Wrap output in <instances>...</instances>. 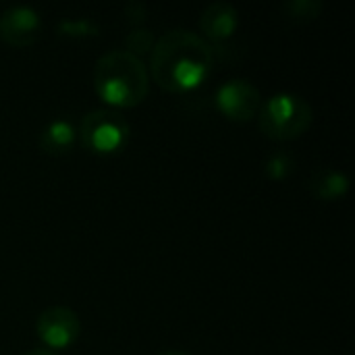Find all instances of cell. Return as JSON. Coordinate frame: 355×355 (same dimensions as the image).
Returning <instances> with one entry per match:
<instances>
[{"mask_svg":"<svg viewBox=\"0 0 355 355\" xmlns=\"http://www.w3.org/2000/svg\"><path fill=\"white\" fill-rule=\"evenodd\" d=\"M94 89L108 106L135 108L150 89L148 69L141 58L125 50L106 52L96 60Z\"/></svg>","mask_w":355,"mask_h":355,"instance_id":"obj_2","label":"cell"},{"mask_svg":"<svg viewBox=\"0 0 355 355\" xmlns=\"http://www.w3.org/2000/svg\"><path fill=\"white\" fill-rule=\"evenodd\" d=\"M42 29V21L35 8L25 4H15L6 8L0 17V37L12 48L31 46Z\"/></svg>","mask_w":355,"mask_h":355,"instance_id":"obj_7","label":"cell"},{"mask_svg":"<svg viewBox=\"0 0 355 355\" xmlns=\"http://www.w3.org/2000/svg\"><path fill=\"white\" fill-rule=\"evenodd\" d=\"M283 8L291 21L306 23V21H314L322 12L324 4L320 0H291Z\"/></svg>","mask_w":355,"mask_h":355,"instance_id":"obj_13","label":"cell"},{"mask_svg":"<svg viewBox=\"0 0 355 355\" xmlns=\"http://www.w3.org/2000/svg\"><path fill=\"white\" fill-rule=\"evenodd\" d=\"M216 108L235 123H248L258 116L262 108L260 89L248 79H229L216 89L214 96Z\"/></svg>","mask_w":355,"mask_h":355,"instance_id":"obj_5","label":"cell"},{"mask_svg":"<svg viewBox=\"0 0 355 355\" xmlns=\"http://www.w3.org/2000/svg\"><path fill=\"white\" fill-rule=\"evenodd\" d=\"M77 139V129L69 119L50 121L40 133V150L48 156H64Z\"/></svg>","mask_w":355,"mask_h":355,"instance_id":"obj_9","label":"cell"},{"mask_svg":"<svg viewBox=\"0 0 355 355\" xmlns=\"http://www.w3.org/2000/svg\"><path fill=\"white\" fill-rule=\"evenodd\" d=\"M35 333L46 349H67L71 347L81 333L79 316L62 306H54L44 310L35 320Z\"/></svg>","mask_w":355,"mask_h":355,"instance_id":"obj_6","label":"cell"},{"mask_svg":"<svg viewBox=\"0 0 355 355\" xmlns=\"http://www.w3.org/2000/svg\"><path fill=\"white\" fill-rule=\"evenodd\" d=\"M237 27H239V10L229 2H212L200 15V29L210 42L223 44L231 40Z\"/></svg>","mask_w":355,"mask_h":355,"instance_id":"obj_8","label":"cell"},{"mask_svg":"<svg viewBox=\"0 0 355 355\" xmlns=\"http://www.w3.org/2000/svg\"><path fill=\"white\" fill-rule=\"evenodd\" d=\"M129 123L108 108L87 112L79 125V139L85 150L98 156H110L121 152L129 141Z\"/></svg>","mask_w":355,"mask_h":355,"instance_id":"obj_4","label":"cell"},{"mask_svg":"<svg viewBox=\"0 0 355 355\" xmlns=\"http://www.w3.org/2000/svg\"><path fill=\"white\" fill-rule=\"evenodd\" d=\"M293 168H295V160L287 152L272 154L264 164V173L270 181H285L293 173Z\"/></svg>","mask_w":355,"mask_h":355,"instance_id":"obj_14","label":"cell"},{"mask_svg":"<svg viewBox=\"0 0 355 355\" xmlns=\"http://www.w3.org/2000/svg\"><path fill=\"white\" fill-rule=\"evenodd\" d=\"M154 44H156V35H154L150 29L135 27V29H131V31L127 33V37H125V48H127L125 52H129V54L141 58V56H146V54L152 52Z\"/></svg>","mask_w":355,"mask_h":355,"instance_id":"obj_12","label":"cell"},{"mask_svg":"<svg viewBox=\"0 0 355 355\" xmlns=\"http://www.w3.org/2000/svg\"><path fill=\"white\" fill-rule=\"evenodd\" d=\"M310 191L322 202H337L349 191V177L337 168H320L310 181Z\"/></svg>","mask_w":355,"mask_h":355,"instance_id":"obj_10","label":"cell"},{"mask_svg":"<svg viewBox=\"0 0 355 355\" xmlns=\"http://www.w3.org/2000/svg\"><path fill=\"white\" fill-rule=\"evenodd\" d=\"M312 119V106L302 96L289 92L270 96L258 112L262 133L275 141H291L302 137L310 129Z\"/></svg>","mask_w":355,"mask_h":355,"instance_id":"obj_3","label":"cell"},{"mask_svg":"<svg viewBox=\"0 0 355 355\" xmlns=\"http://www.w3.org/2000/svg\"><path fill=\"white\" fill-rule=\"evenodd\" d=\"M125 15L131 23L139 25L146 19V4L144 2H129V4H125Z\"/></svg>","mask_w":355,"mask_h":355,"instance_id":"obj_15","label":"cell"},{"mask_svg":"<svg viewBox=\"0 0 355 355\" xmlns=\"http://www.w3.org/2000/svg\"><path fill=\"white\" fill-rule=\"evenodd\" d=\"M212 46L198 33L173 29L162 33L150 52V73L154 81L173 94L200 87L212 73Z\"/></svg>","mask_w":355,"mask_h":355,"instance_id":"obj_1","label":"cell"},{"mask_svg":"<svg viewBox=\"0 0 355 355\" xmlns=\"http://www.w3.org/2000/svg\"><path fill=\"white\" fill-rule=\"evenodd\" d=\"M158 355H189V354H185V352H177V349H166V352H162V354H158Z\"/></svg>","mask_w":355,"mask_h":355,"instance_id":"obj_17","label":"cell"},{"mask_svg":"<svg viewBox=\"0 0 355 355\" xmlns=\"http://www.w3.org/2000/svg\"><path fill=\"white\" fill-rule=\"evenodd\" d=\"M23 355H58L56 352H50V349H31V352H27V354Z\"/></svg>","mask_w":355,"mask_h":355,"instance_id":"obj_16","label":"cell"},{"mask_svg":"<svg viewBox=\"0 0 355 355\" xmlns=\"http://www.w3.org/2000/svg\"><path fill=\"white\" fill-rule=\"evenodd\" d=\"M56 33L69 40H87L100 33V25L94 19H62L56 25Z\"/></svg>","mask_w":355,"mask_h":355,"instance_id":"obj_11","label":"cell"}]
</instances>
